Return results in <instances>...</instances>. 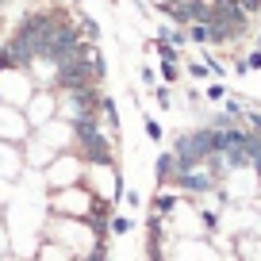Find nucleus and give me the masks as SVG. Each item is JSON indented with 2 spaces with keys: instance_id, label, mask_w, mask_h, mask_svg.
Listing matches in <instances>:
<instances>
[{
  "instance_id": "2",
  "label": "nucleus",
  "mask_w": 261,
  "mask_h": 261,
  "mask_svg": "<svg viewBox=\"0 0 261 261\" xmlns=\"http://www.w3.org/2000/svg\"><path fill=\"white\" fill-rule=\"evenodd\" d=\"M127 230H130V219H127V215H119V219H115V234H127Z\"/></svg>"
},
{
  "instance_id": "1",
  "label": "nucleus",
  "mask_w": 261,
  "mask_h": 261,
  "mask_svg": "<svg viewBox=\"0 0 261 261\" xmlns=\"http://www.w3.org/2000/svg\"><path fill=\"white\" fill-rule=\"evenodd\" d=\"M154 8L196 42H234L261 12V0H154Z\"/></svg>"
}]
</instances>
